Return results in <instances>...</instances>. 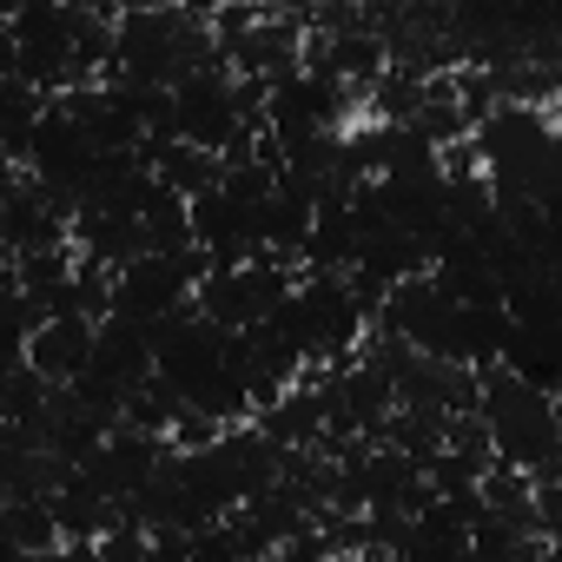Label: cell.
<instances>
[{
    "instance_id": "obj_2",
    "label": "cell",
    "mask_w": 562,
    "mask_h": 562,
    "mask_svg": "<svg viewBox=\"0 0 562 562\" xmlns=\"http://www.w3.org/2000/svg\"><path fill=\"white\" fill-rule=\"evenodd\" d=\"M331 562H384V555H371V549H351V555H331Z\"/></svg>"
},
{
    "instance_id": "obj_1",
    "label": "cell",
    "mask_w": 562,
    "mask_h": 562,
    "mask_svg": "<svg viewBox=\"0 0 562 562\" xmlns=\"http://www.w3.org/2000/svg\"><path fill=\"white\" fill-rule=\"evenodd\" d=\"M93 358V325L87 318H41L34 338H27V371L47 378L54 391H67Z\"/></svg>"
}]
</instances>
